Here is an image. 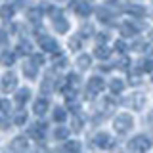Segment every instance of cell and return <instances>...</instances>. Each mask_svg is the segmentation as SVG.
Returning <instances> with one entry per match:
<instances>
[{
  "mask_svg": "<svg viewBox=\"0 0 153 153\" xmlns=\"http://www.w3.org/2000/svg\"><path fill=\"white\" fill-rule=\"evenodd\" d=\"M128 63H130V61H128V57H126V56H123L121 59H119V63H115V65H117L119 69H126Z\"/></svg>",
  "mask_w": 153,
  "mask_h": 153,
  "instance_id": "cell-38",
  "label": "cell"
},
{
  "mask_svg": "<svg viewBox=\"0 0 153 153\" xmlns=\"http://www.w3.org/2000/svg\"><path fill=\"white\" fill-rule=\"evenodd\" d=\"M115 48H117L119 52H124V42L123 40H119V42H115Z\"/></svg>",
  "mask_w": 153,
  "mask_h": 153,
  "instance_id": "cell-39",
  "label": "cell"
},
{
  "mask_svg": "<svg viewBox=\"0 0 153 153\" xmlns=\"http://www.w3.org/2000/svg\"><path fill=\"white\" fill-rule=\"evenodd\" d=\"M38 44H40L42 50H46V52H57V42L54 40L52 36H48V35H40L38 36Z\"/></svg>",
  "mask_w": 153,
  "mask_h": 153,
  "instance_id": "cell-6",
  "label": "cell"
},
{
  "mask_svg": "<svg viewBox=\"0 0 153 153\" xmlns=\"http://www.w3.org/2000/svg\"><path fill=\"white\" fill-rule=\"evenodd\" d=\"M10 109H12V105H10L8 100H0V111H2V113H10Z\"/></svg>",
  "mask_w": 153,
  "mask_h": 153,
  "instance_id": "cell-37",
  "label": "cell"
},
{
  "mask_svg": "<svg viewBox=\"0 0 153 153\" xmlns=\"http://www.w3.org/2000/svg\"><path fill=\"white\" fill-rule=\"evenodd\" d=\"M4 40H6V33L0 31V42H4Z\"/></svg>",
  "mask_w": 153,
  "mask_h": 153,
  "instance_id": "cell-42",
  "label": "cell"
},
{
  "mask_svg": "<svg viewBox=\"0 0 153 153\" xmlns=\"http://www.w3.org/2000/svg\"><path fill=\"white\" fill-rule=\"evenodd\" d=\"M16 54H17V56L31 54V42H27V40H21V42L17 44V50H16Z\"/></svg>",
  "mask_w": 153,
  "mask_h": 153,
  "instance_id": "cell-23",
  "label": "cell"
},
{
  "mask_svg": "<svg viewBox=\"0 0 153 153\" xmlns=\"http://www.w3.org/2000/svg\"><path fill=\"white\" fill-rule=\"evenodd\" d=\"M151 59H153V48H151Z\"/></svg>",
  "mask_w": 153,
  "mask_h": 153,
  "instance_id": "cell-44",
  "label": "cell"
},
{
  "mask_svg": "<svg viewBox=\"0 0 153 153\" xmlns=\"http://www.w3.org/2000/svg\"><path fill=\"white\" fill-rule=\"evenodd\" d=\"M69 46H71V50H79V48L82 46V38L80 36H71L69 38Z\"/></svg>",
  "mask_w": 153,
  "mask_h": 153,
  "instance_id": "cell-31",
  "label": "cell"
},
{
  "mask_svg": "<svg viewBox=\"0 0 153 153\" xmlns=\"http://www.w3.org/2000/svg\"><path fill=\"white\" fill-rule=\"evenodd\" d=\"M105 40H107V35H100L98 36V42H105Z\"/></svg>",
  "mask_w": 153,
  "mask_h": 153,
  "instance_id": "cell-41",
  "label": "cell"
},
{
  "mask_svg": "<svg viewBox=\"0 0 153 153\" xmlns=\"http://www.w3.org/2000/svg\"><path fill=\"white\" fill-rule=\"evenodd\" d=\"M16 86H17V76L13 73H6L2 76V90L6 94L12 92V90H16Z\"/></svg>",
  "mask_w": 153,
  "mask_h": 153,
  "instance_id": "cell-8",
  "label": "cell"
},
{
  "mask_svg": "<svg viewBox=\"0 0 153 153\" xmlns=\"http://www.w3.org/2000/svg\"><path fill=\"white\" fill-rule=\"evenodd\" d=\"M149 36H151V38H153V29H151V35H149Z\"/></svg>",
  "mask_w": 153,
  "mask_h": 153,
  "instance_id": "cell-45",
  "label": "cell"
},
{
  "mask_svg": "<svg viewBox=\"0 0 153 153\" xmlns=\"http://www.w3.org/2000/svg\"><path fill=\"white\" fill-rule=\"evenodd\" d=\"M56 153H59V151H56Z\"/></svg>",
  "mask_w": 153,
  "mask_h": 153,
  "instance_id": "cell-46",
  "label": "cell"
},
{
  "mask_svg": "<svg viewBox=\"0 0 153 153\" xmlns=\"http://www.w3.org/2000/svg\"><path fill=\"white\" fill-rule=\"evenodd\" d=\"M94 143L98 147H102V149H111L115 146V140L111 138V134H107V132H98L94 136Z\"/></svg>",
  "mask_w": 153,
  "mask_h": 153,
  "instance_id": "cell-5",
  "label": "cell"
},
{
  "mask_svg": "<svg viewBox=\"0 0 153 153\" xmlns=\"http://www.w3.org/2000/svg\"><path fill=\"white\" fill-rule=\"evenodd\" d=\"M67 86L71 88V92H75V90L80 86V76L79 75H69L67 76Z\"/></svg>",
  "mask_w": 153,
  "mask_h": 153,
  "instance_id": "cell-21",
  "label": "cell"
},
{
  "mask_svg": "<svg viewBox=\"0 0 153 153\" xmlns=\"http://www.w3.org/2000/svg\"><path fill=\"white\" fill-rule=\"evenodd\" d=\"M40 16H42L40 8H31V10H29V13H27L29 21H33V23H38V21H40Z\"/></svg>",
  "mask_w": 153,
  "mask_h": 153,
  "instance_id": "cell-24",
  "label": "cell"
},
{
  "mask_svg": "<svg viewBox=\"0 0 153 153\" xmlns=\"http://www.w3.org/2000/svg\"><path fill=\"white\" fill-rule=\"evenodd\" d=\"M109 88H111V92L113 94H121L123 90H124V82L121 79H113L111 80V84H109Z\"/></svg>",
  "mask_w": 153,
  "mask_h": 153,
  "instance_id": "cell-22",
  "label": "cell"
},
{
  "mask_svg": "<svg viewBox=\"0 0 153 153\" xmlns=\"http://www.w3.org/2000/svg\"><path fill=\"white\" fill-rule=\"evenodd\" d=\"M25 2H27V0H17L13 8H23V6H25Z\"/></svg>",
  "mask_w": 153,
  "mask_h": 153,
  "instance_id": "cell-40",
  "label": "cell"
},
{
  "mask_svg": "<svg viewBox=\"0 0 153 153\" xmlns=\"http://www.w3.org/2000/svg\"><path fill=\"white\" fill-rule=\"evenodd\" d=\"M147 119H149V123H151V124H153V111H151V113H149V115H147Z\"/></svg>",
  "mask_w": 153,
  "mask_h": 153,
  "instance_id": "cell-43",
  "label": "cell"
},
{
  "mask_svg": "<svg viewBox=\"0 0 153 153\" xmlns=\"http://www.w3.org/2000/svg\"><path fill=\"white\" fill-rule=\"evenodd\" d=\"M146 48H147L146 40H140V38H138V40L132 42V50H136V52H142V50H146Z\"/></svg>",
  "mask_w": 153,
  "mask_h": 153,
  "instance_id": "cell-32",
  "label": "cell"
},
{
  "mask_svg": "<svg viewBox=\"0 0 153 153\" xmlns=\"http://www.w3.org/2000/svg\"><path fill=\"white\" fill-rule=\"evenodd\" d=\"M29 100H31V90H29V88H21L16 94V103L17 105H25Z\"/></svg>",
  "mask_w": 153,
  "mask_h": 153,
  "instance_id": "cell-15",
  "label": "cell"
},
{
  "mask_svg": "<svg viewBox=\"0 0 153 153\" xmlns=\"http://www.w3.org/2000/svg\"><path fill=\"white\" fill-rule=\"evenodd\" d=\"M126 12L130 13L132 17H143V16H146V8L140 6V4H132V6H128Z\"/></svg>",
  "mask_w": 153,
  "mask_h": 153,
  "instance_id": "cell-17",
  "label": "cell"
},
{
  "mask_svg": "<svg viewBox=\"0 0 153 153\" xmlns=\"http://www.w3.org/2000/svg\"><path fill=\"white\" fill-rule=\"evenodd\" d=\"M103 88H105V82H103V79H100V76H90L88 82H86V92L90 96L102 94Z\"/></svg>",
  "mask_w": 153,
  "mask_h": 153,
  "instance_id": "cell-4",
  "label": "cell"
},
{
  "mask_svg": "<svg viewBox=\"0 0 153 153\" xmlns=\"http://www.w3.org/2000/svg\"><path fill=\"white\" fill-rule=\"evenodd\" d=\"M147 71H153V59H140L136 65V73H147Z\"/></svg>",
  "mask_w": 153,
  "mask_h": 153,
  "instance_id": "cell-16",
  "label": "cell"
},
{
  "mask_svg": "<svg viewBox=\"0 0 153 153\" xmlns=\"http://www.w3.org/2000/svg\"><path fill=\"white\" fill-rule=\"evenodd\" d=\"M27 146H29V142H27L25 136H17V138H13V140H12V149H13V151L25 153Z\"/></svg>",
  "mask_w": 153,
  "mask_h": 153,
  "instance_id": "cell-10",
  "label": "cell"
},
{
  "mask_svg": "<svg viewBox=\"0 0 153 153\" xmlns=\"http://www.w3.org/2000/svg\"><path fill=\"white\" fill-rule=\"evenodd\" d=\"M65 151H69V153H79V151H80V143L75 142V140H67V142H65Z\"/></svg>",
  "mask_w": 153,
  "mask_h": 153,
  "instance_id": "cell-27",
  "label": "cell"
},
{
  "mask_svg": "<svg viewBox=\"0 0 153 153\" xmlns=\"http://www.w3.org/2000/svg\"><path fill=\"white\" fill-rule=\"evenodd\" d=\"M29 134H31L35 140H44V134H46V123H35L29 126Z\"/></svg>",
  "mask_w": 153,
  "mask_h": 153,
  "instance_id": "cell-7",
  "label": "cell"
},
{
  "mask_svg": "<svg viewBox=\"0 0 153 153\" xmlns=\"http://www.w3.org/2000/svg\"><path fill=\"white\" fill-rule=\"evenodd\" d=\"M27 123V113L23 111V109H19L16 113V117H13V124H17V126H23V124Z\"/></svg>",
  "mask_w": 153,
  "mask_h": 153,
  "instance_id": "cell-26",
  "label": "cell"
},
{
  "mask_svg": "<svg viewBox=\"0 0 153 153\" xmlns=\"http://www.w3.org/2000/svg\"><path fill=\"white\" fill-rule=\"evenodd\" d=\"M13 13H16V8H13V6H10V4H6V6H2V8H0V17H2V19H6V21L13 17Z\"/></svg>",
  "mask_w": 153,
  "mask_h": 153,
  "instance_id": "cell-19",
  "label": "cell"
},
{
  "mask_svg": "<svg viewBox=\"0 0 153 153\" xmlns=\"http://www.w3.org/2000/svg\"><path fill=\"white\" fill-rule=\"evenodd\" d=\"M23 73H25V76H29V79H36V65L33 63V61L23 63Z\"/></svg>",
  "mask_w": 153,
  "mask_h": 153,
  "instance_id": "cell-18",
  "label": "cell"
},
{
  "mask_svg": "<svg viewBox=\"0 0 153 153\" xmlns=\"http://www.w3.org/2000/svg\"><path fill=\"white\" fill-rule=\"evenodd\" d=\"M65 65H67V59H65V56L57 54V59L54 57V67H57V69H61V67H65Z\"/></svg>",
  "mask_w": 153,
  "mask_h": 153,
  "instance_id": "cell-34",
  "label": "cell"
},
{
  "mask_svg": "<svg viewBox=\"0 0 153 153\" xmlns=\"http://www.w3.org/2000/svg\"><path fill=\"white\" fill-rule=\"evenodd\" d=\"M88 2H90V0H88Z\"/></svg>",
  "mask_w": 153,
  "mask_h": 153,
  "instance_id": "cell-47",
  "label": "cell"
},
{
  "mask_svg": "<svg viewBox=\"0 0 153 153\" xmlns=\"http://www.w3.org/2000/svg\"><path fill=\"white\" fill-rule=\"evenodd\" d=\"M94 56L98 57V59H107V57L111 56V50H109L107 46H103V44H102V46H98V48H96Z\"/></svg>",
  "mask_w": 153,
  "mask_h": 153,
  "instance_id": "cell-20",
  "label": "cell"
},
{
  "mask_svg": "<svg viewBox=\"0 0 153 153\" xmlns=\"http://www.w3.org/2000/svg\"><path fill=\"white\" fill-rule=\"evenodd\" d=\"M13 61H16V54L10 50H4L2 54H0V63H2L4 67H12Z\"/></svg>",
  "mask_w": 153,
  "mask_h": 153,
  "instance_id": "cell-14",
  "label": "cell"
},
{
  "mask_svg": "<svg viewBox=\"0 0 153 153\" xmlns=\"http://www.w3.org/2000/svg\"><path fill=\"white\" fill-rule=\"evenodd\" d=\"M48 107H50L48 98H38L36 102L33 103V111H35V115H44L48 111Z\"/></svg>",
  "mask_w": 153,
  "mask_h": 153,
  "instance_id": "cell-9",
  "label": "cell"
},
{
  "mask_svg": "<svg viewBox=\"0 0 153 153\" xmlns=\"http://www.w3.org/2000/svg\"><path fill=\"white\" fill-rule=\"evenodd\" d=\"M98 16H100V21L103 19V21L107 23V21H111V17H113V12H109V10H107V6H105V8H102V10H98Z\"/></svg>",
  "mask_w": 153,
  "mask_h": 153,
  "instance_id": "cell-29",
  "label": "cell"
},
{
  "mask_svg": "<svg viewBox=\"0 0 153 153\" xmlns=\"http://www.w3.org/2000/svg\"><path fill=\"white\" fill-rule=\"evenodd\" d=\"M67 128L63 126H59V128H56V132H54V138H59V140H67Z\"/></svg>",
  "mask_w": 153,
  "mask_h": 153,
  "instance_id": "cell-33",
  "label": "cell"
},
{
  "mask_svg": "<svg viewBox=\"0 0 153 153\" xmlns=\"http://www.w3.org/2000/svg\"><path fill=\"white\" fill-rule=\"evenodd\" d=\"M121 35L123 36H136L138 35V27L136 25H132L130 21H124V23H121Z\"/></svg>",
  "mask_w": 153,
  "mask_h": 153,
  "instance_id": "cell-11",
  "label": "cell"
},
{
  "mask_svg": "<svg viewBox=\"0 0 153 153\" xmlns=\"http://www.w3.org/2000/svg\"><path fill=\"white\" fill-rule=\"evenodd\" d=\"M65 119H67L65 109H63V107H56V111H54V121L61 124V123H65Z\"/></svg>",
  "mask_w": 153,
  "mask_h": 153,
  "instance_id": "cell-28",
  "label": "cell"
},
{
  "mask_svg": "<svg viewBox=\"0 0 153 153\" xmlns=\"http://www.w3.org/2000/svg\"><path fill=\"white\" fill-rule=\"evenodd\" d=\"M71 124H73L71 128H73L75 132H80V130H82V117H80V115H75L73 121H71Z\"/></svg>",
  "mask_w": 153,
  "mask_h": 153,
  "instance_id": "cell-30",
  "label": "cell"
},
{
  "mask_svg": "<svg viewBox=\"0 0 153 153\" xmlns=\"http://www.w3.org/2000/svg\"><path fill=\"white\" fill-rule=\"evenodd\" d=\"M31 61L38 67V65L44 63V56H42V54H33V56H31Z\"/></svg>",
  "mask_w": 153,
  "mask_h": 153,
  "instance_id": "cell-35",
  "label": "cell"
},
{
  "mask_svg": "<svg viewBox=\"0 0 153 153\" xmlns=\"http://www.w3.org/2000/svg\"><path fill=\"white\" fill-rule=\"evenodd\" d=\"M54 29H56V33H67L69 31V21L63 16H57L54 17Z\"/></svg>",
  "mask_w": 153,
  "mask_h": 153,
  "instance_id": "cell-12",
  "label": "cell"
},
{
  "mask_svg": "<svg viewBox=\"0 0 153 153\" xmlns=\"http://www.w3.org/2000/svg\"><path fill=\"white\" fill-rule=\"evenodd\" d=\"M113 123H115L113 128L117 130V134H126V132H130L132 126H134L132 115H128V113H119L117 117H115Z\"/></svg>",
  "mask_w": 153,
  "mask_h": 153,
  "instance_id": "cell-1",
  "label": "cell"
},
{
  "mask_svg": "<svg viewBox=\"0 0 153 153\" xmlns=\"http://www.w3.org/2000/svg\"><path fill=\"white\" fill-rule=\"evenodd\" d=\"M90 63H92V57L86 56V54H82L79 59H76V65H79V69H88Z\"/></svg>",
  "mask_w": 153,
  "mask_h": 153,
  "instance_id": "cell-25",
  "label": "cell"
},
{
  "mask_svg": "<svg viewBox=\"0 0 153 153\" xmlns=\"http://www.w3.org/2000/svg\"><path fill=\"white\" fill-rule=\"evenodd\" d=\"M123 103L126 105V107L134 109V111H142L143 105H146V96H143L142 92H134V94L128 96V98H124Z\"/></svg>",
  "mask_w": 153,
  "mask_h": 153,
  "instance_id": "cell-3",
  "label": "cell"
},
{
  "mask_svg": "<svg viewBox=\"0 0 153 153\" xmlns=\"http://www.w3.org/2000/svg\"><path fill=\"white\" fill-rule=\"evenodd\" d=\"M73 10H75L76 16H80V17H88V13H90L88 2H73Z\"/></svg>",
  "mask_w": 153,
  "mask_h": 153,
  "instance_id": "cell-13",
  "label": "cell"
},
{
  "mask_svg": "<svg viewBox=\"0 0 153 153\" xmlns=\"http://www.w3.org/2000/svg\"><path fill=\"white\" fill-rule=\"evenodd\" d=\"M92 31H94L92 25L86 23V25H82V29H80V35H82V36H90V35H92Z\"/></svg>",
  "mask_w": 153,
  "mask_h": 153,
  "instance_id": "cell-36",
  "label": "cell"
},
{
  "mask_svg": "<svg viewBox=\"0 0 153 153\" xmlns=\"http://www.w3.org/2000/svg\"><path fill=\"white\" fill-rule=\"evenodd\" d=\"M151 142L147 136H143V134H138V136H134L130 142H128V151L130 153H146L149 149Z\"/></svg>",
  "mask_w": 153,
  "mask_h": 153,
  "instance_id": "cell-2",
  "label": "cell"
}]
</instances>
